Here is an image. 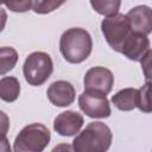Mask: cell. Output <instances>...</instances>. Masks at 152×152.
<instances>
[{
  "instance_id": "1",
  "label": "cell",
  "mask_w": 152,
  "mask_h": 152,
  "mask_svg": "<svg viewBox=\"0 0 152 152\" xmlns=\"http://www.w3.org/2000/svg\"><path fill=\"white\" fill-rule=\"evenodd\" d=\"M93 49V40L88 31L81 27H71L63 32L59 40V50L69 63L86 61Z\"/></svg>"
},
{
  "instance_id": "2",
  "label": "cell",
  "mask_w": 152,
  "mask_h": 152,
  "mask_svg": "<svg viewBox=\"0 0 152 152\" xmlns=\"http://www.w3.org/2000/svg\"><path fill=\"white\" fill-rule=\"evenodd\" d=\"M113 134L110 128L101 122L94 121L76 135L72 141L75 152H107L110 147Z\"/></svg>"
},
{
  "instance_id": "3",
  "label": "cell",
  "mask_w": 152,
  "mask_h": 152,
  "mask_svg": "<svg viewBox=\"0 0 152 152\" xmlns=\"http://www.w3.org/2000/svg\"><path fill=\"white\" fill-rule=\"evenodd\" d=\"M50 131L43 124L25 126L14 139V152H43L50 142Z\"/></svg>"
},
{
  "instance_id": "4",
  "label": "cell",
  "mask_w": 152,
  "mask_h": 152,
  "mask_svg": "<svg viewBox=\"0 0 152 152\" xmlns=\"http://www.w3.org/2000/svg\"><path fill=\"white\" fill-rule=\"evenodd\" d=\"M24 77L31 86H42L48 81L53 71V63L51 57L42 51H36L28 55L23 66Z\"/></svg>"
},
{
  "instance_id": "5",
  "label": "cell",
  "mask_w": 152,
  "mask_h": 152,
  "mask_svg": "<svg viewBox=\"0 0 152 152\" xmlns=\"http://www.w3.org/2000/svg\"><path fill=\"white\" fill-rule=\"evenodd\" d=\"M101 30L109 46L118 52H121L124 43L132 33V28L126 14L121 13L103 19L101 23Z\"/></svg>"
},
{
  "instance_id": "6",
  "label": "cell",
  "mask_w": 152,
  "mask_h": 152,
  "mask_svg": "<svg viewBox=\"0 0 152 152\" xmlns=\"http://www.w3.org/2000/svg\"><path fill=\"white\" fill-rule=\"evenodd\" d=\"M78 106L84 114L95 119L108 118L112 112L106 95L96 91L84 90L78 96Z\"/></svg>"
},
{
  "instance_id": "7",
  "label": "cell",
  "mask_w": 152,
  "mask_h": 152,
  "mask_svg": "<svg viewBox=\"0 0 152 152\" xmlns=\"http://www.w3.org/2000/svg\"><path fill=\"white\" fill-rule=\"evenodd\" d=\"M84 90L101 93L107 95L114 84V76L112 71L103 66H94L84 75Z\"/></svg>"
},
{
  "instance_id": "8",
  "label": "cell",
  "mask_w": 152,
  "mask_h": 152,
  "mask_svg": "<svg viewBox=\"0 0 152 152\" xmlns=\"http://www.w3.org/2000/svg\"><path fill=\"white\" fill-rule=\"evenodd\" d=\"M133 32L147 36L152 32V8L145 5L133 7L126 14Z\"/></svg>"
},
{
  "instance_id": "9",
  "label": "cell",
  "mask_w": 152,
  "mask_h": 152,
  "mask_svg": "<svg viewBox=\"0 0 152 152\" xmlns=\"http://www.w3.org/2000/svg\"><path fill=\"white\" fill-rule=\"evenodd\" d=\"M49 101L57 107L70 106L75 100V88L68 81H56L46 90Z\"/></svg>"
},
{
  "instance_id": "10",
  "label": "cell",
  "mask_w": 152,
  "mask_h": 152,
  "mask_svg": "<svg viewBox=\"0 0 152 152\" xmlns=\"http://www.w3.org/2000/svg\"><path fill=\"white\" fill-rule=\"evenodd\" d=\"M83 126V116L74 110H65L58 114L53 121L55 131L63 137H71L78 133Z\"/></svg>"
},
{
  "instance_id": "11",
  "label": "cell",
  "mask_w": 152,
  "mask_h": 152,
  "mask_svg": "<svg viewBox=\"0 0 152 152\" xmlns=\"http://www.w3.org/2000/svg\"><path fill=\"white\" fill-rule=\"evenodd\" d=\"M148 50H150V40L147 36L132 31V33L122 45L121 53L131 61L139 62Z\"/></svg>"
},
{
  "instance_id": "12",
  "label": "cell",
  "mask_w": 152,
  "mask_h": 152,
  "mask_svg": "<svg viewBox=\"0 0 152 152\" xmlns=\"http://www.w3.org/2000/svg\"><path fill=\"white\" fill-rule=\"evenodd\" d=\"M138 97H139V90L135 88H125L119 90L115 95L112 97L113 104L124 112H128L134 109L138 106Z\"/></svg>"
},
{
  "instance_id": "13",
  "label": "cell",
  "mask_w": 152,
  "mask_h": 152,
  "mask_svg": "<svg viewBox=\"0 0 152 152\" xmlns=\"http://www.w3.org/2000/svg\"><path fill=\"white\" fill-rule=\"evenodd\" d=\"M20 94V83L15 77L4 76L0 80V97L6 102H13Z\"/></svg>"
},
{
  "instance_id": "14",
  "label": "cell",
  "mask_w": 152,
  "mask_h": 152,
  "mask_svg": "<svg viewBox=\"0 0 152 152\" xmlns=\"http://www.w3.org/2000/svg\"><path fill=\"white\" fill-rule=\"evenodd\" d=\"M18 61V53L13 48L2 46L0 49V68L1 75H5L7 71L12 70Z\"/></svg>"
},
{
  "instance_id": "15",
  "label": "cell",
  "mask_w": 152,
  "mask_h": 152,
  "mask_svg": "<svg viewBox=\"0 0 152 152\" xmlns=\"http://www.w3.org/2000/svg\"><path fill=\"white\" fill-rule=\"evenodd\" d=\"M91 7L100 14L112 17L118 14V11L120 8L121 2L119 0H104V1H97V0H91L90 1Z\"/></svg>"
},
{
  "instance_id": "16",
  "label": "cell",
  "mask_w": 152,
  "mask_h": 152,
  "mask_svg": "<svg viewBox=\"0 0 152 152\" xmlns=\"http://www.w3.org/2000/svg\"><path fill=\"white\" fill-rule=\"evenodd\" d=\"M139 90L138 108L144 113H152V82H146Z\"/></svg>"
},
{
  "instance_id": "17",
  "label": "cell",
  "mask_w": 152,
  "mask_h": 152,
  "mask_svg": "<svg viewBox=\"0 0 152 152\" xmlns=\"http://www.w3.org/2000/svg\"><path fill=\"white\" fill-rule=\"evenodd\" d=\"M63 4H64V1H33L32 10L36 13L45 14V13H50V12L55 11Z\"/></svg>"
},
{
  "instance_id": "18",
  "label": "cell",
  "mask_w": 152,
  "mask_h": 152,
  "mask_svg": "<svg viewBox=\"0 0 152 152\" xmlns=\"http://www.w3.org/2000/svg\"><path fill=\"white\" fill-rule=\"evenodd\" d=\"M141 69L144 72V76L147 82H152V49H150L146 55L140 61Z\"/></svg>"
},
{
  "instance_id": "19",
  "label": "cell",
  "mask_w": 152,
  "mask_h": 152,
  "mask_svg": "<svg viewBox=\"0 0 152 152\" xmlns=\"http://www.w3.org/2000/svg\"><path fill=\"white\" fill-rule=\"evenodd\" d=\"M32 5H33V1H10L5 4V6L13 12H25L32 8Z\"/></svg>"
},
{
  "instance_id": "20",
  "label": "cell",
  "mask_w": 152,
  "mask_h": 152,
  "mask_svg": "<svg viewBox=\"0 0 152 152\" xmlns=\"http://www.w3.org/2000/svg\"><path fill=\"white\" fill-rule=\"evenodd\" d=\"M51 152H75V150L70 144H58L52 148Z\"/></svg>"
}]
</instances>
